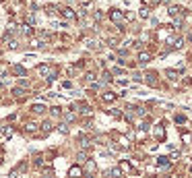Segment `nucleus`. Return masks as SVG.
Instances as JSON below:
<instances>
[{"label":"nucleus","mask_w":192,"mask_h":178,"mask_svg":"<svg viewBox=\"0 0 192 178\" xmlns=\"http://www.w3.org/2000/svg\"><path fill=\"white\" fill-rule=\"evenodd\" d=\"M114 99H116V93H112V91L103 93V102H114Z\"/></svg>","instance_id":"obj_9"},{"label":"nucleus","mask_w":192,"mask_h":178,"mask_svg":"<svg viewBox=\"0 0 192 178\" xmlns=\"http://www.w3.org/2000/svg\"><path fill=\"white\" fill-rule=\"evenodd\" d=\"M139 17H141V19H147V17H149V8H141V10H139Z\"/></svg>","instance_id":"obj_11"},{"label":"nucleus","mask_w":192,"mask_h":178,"mask_svg":"<svg viewBox=\"0 0 192 178\" xmlns=\"http://www.w3.org/2000/svg\"><path fill=\"white\" fill-rule=\"evenodd\" d=\"M178 157H180V151H174V153H172V157H169V160H178Z\"/></svg>","instance_id":"obj_20"},{"label":"nucleus","mask_w":192,"mask_h":178,"mask_svg":"<svg viewBox=\"0 0 192 178\" xmlns=\"http://www.w3.org/2000/svg\"><path fill=\"white\" fill-rule=\"evenodd\" d=\"M58 131H60V133H68V127H66V124H60Z\"/></svg>","instance_id":"obj_16"},{"label":"nucleus","mask_w":192,"mask_h":178,"mask_svg":"<svg viewBox=\"0 0 192 178\" xmlns=\"http://www.w3.org/2000/svg\"><path fill=\"white\" fill-rule=\"evenodd\" d=\"M120 170H126V172H128V170H130V166H128V164H126V162H124V164H122V166H120Z\"/></svg>","instance_id":"obj_21"},{"label":"nucleus","mask_w":192,"mask_h":178,"mask_svg":"<svg viewBox=\"0 0 192 178\" xmlns=\"http://www.w3.org/2000/svg\"><path fill=\"white\" fill-rule=\"evenodd\" d=\"M87 172H95V164L93 162H87Z\"/></svg>","instance_id":"obj_13"},{"label":"nucleus","mask_w":192,"mask_h":178,"mask_svg":"<svg viewBox=\"0 0 192 178\" xmlns=\"http://www.w3.org/2000/svg\"><path fill=\"white\" fill-rule=\"evenodd\" d=\"M120 145H122V147H128V145H130V141H128L126 137H120Z\"/></svg>","instance_id":"obj_12"},{"label":"nucleus","mask_w":192,"mask_h":178,"mask_svg":"<svg viewBox=\"0 0 192 178\" xmlns=\"http://www.w3.org/2000/svg\"><path fill=\"white\" fill-rule=\"evenodd\" d=\"M157 168H161V170H165V168H169V157H157Z\"/></svg>","instance_id":"obj_2"},{"label":"nucleus","mask_w":192,"mask_h":178,"mask_svg":"<svg viewBox=\"0 0 192 178\" xmlns=\"http://www.w3.org/2000/svg\"><path fill=\"white\" fill-rule=\"evenodd\" d=\"M15 73H17V75H25V71H23L21 66H15Z\"/></svg>","instance_id":"obj_17"},{"label":"nucleus","mask_w":192,"mask_h":178,"mask_svg":"<svg viewBox=\"0 0 192 178\" xmlns=\"http://www.w3.org/2000/svg\"><path fill=\"white\" fill-rule=\"evenodd\" d=\"M110 19H112L114 23H122V21H124V13L118 10V8H114V10L110 13Z\"/></svg>","instance_id":"obj_1"},{"label":"nucleus","mask_w":192,"mask_h":178,"mask_svg":"<svg viewBox=\"0 0 192 178\" xmlns=\"http://www.w3.org/2000/svg\"><path fill=\"white\" fill-rule=\"evenodd\" d=\"M31 110H33L35 114H42V112H46V106H42V104H35V106H33Z\"/></svg>","instance_id":"obj_10"},{"label":"nucleus","mask_w":192,"mask_h":178,"mask_svg":"<svg viewBox=\"0 0 192 178\" xmlns=\"http://www.w3.org/2000/svg\"><path fill=\"white\" fill-rule=\"evenodd\" d=\"M147 83H149L151 87H157V85H159V81H157V75H155V73H149V75H147Z\"/></svg>","instance_id":"obj_3"},{"label":"nucleus","mask_w":192,"mask_h":178,"mask_svg":"<svg viewBox=\"0 0 192 178\" xmlns=\"http://www.w3.org/2000/svg\"><path fill=\"white\" fill-rule=\"evenodd\" d=\"M25 129H27V131H35V124H33V122H29V124H27Z\"/></svg>","instance_id":"obj_19"},{"label":"nucleus","mask_w":192,"mask_h":178,"mask_svg":"<svg viewBox=\"0 0 192 178\" xmlns=\"http://www.w3.org/2000/svg\"><path fill=\"white\" fill-rule=\"evenodd\" d=\"M62 15H64L66 19H74V10H72V8H64V10H62Z\"/></svg>","instance_id":"obj_8"},{"label":"nucleus","mask_w":192,"mask_h":178,"mask_svg":"<svg viewBox=\"0 0 192 178\" xmlns=\"http://www.w3.org/2000/svg\"><path fill=\"white\" fill-rule=\"evenodd\" d=\"M190 174H192V166H190Z\"/></svg>","instance_id":"obj_22"},{"label":"nucleus","mask_w":192,"mask_h":178,"mask_svg":"<svg viewBox=\"0 0 192 178\" xmlns=\"http://www.w3.org/2000/svg\"><path fill=\"white\" fill-rule=\"evenodd\" d=\"M184 13V8H180V6H169V17H176V15H182Z\"/></svg>","instance_id":"obj_7"},{"label":"nucleus","mask_w":192,"mask_h":178,"mask_svg":"<svg viewBox=\"0 0 192 178\" xmlns=\"http://www.w3.org/2000/svg\"><path fill=\"white\" fill-rule=\"evenodd\" d=\"M81 174H83V170H81L79 166H72V168L68 170V176H70V178H79Z\"/></svg>","instance_id":"obj_4"},{"label":"nucleus","mask_w":192,"mask_h":178,"mask_svg":"<svg viewBox=\"0 0 192 178\" xmlns=\"http://www.w3.org/2000/svg\"><path fill=\"white\" fill-rule=\"evenodd\" d=\"M83 2H89V0H83Z\"/></svg>","instance_id":"obj_23"},{"label":"nucleus","mask_w":192,"mask_h":178,"mask_svg":"<svg viewBox=\"0 0 192 178\" xmlns=\"http://www.w3.org/2000/svg\"><path fill=\"white\" fill-rule=\"evenodd\" d=\"M139 60H141L143 64H147V62L151 60V52H141V54H139Z\"/></svg>","instance_id":"obj_6"},{"label":"nucleus","mask_w":192,"mask_h":178,"mask_svg":"<svg viewBox=\"0 0 192 178\" xmlns=\"http://www.w3.org/2000/svg\"><path fill=\"white\" fill-rule=\"evenodd\" d=\"M167 77H169V79H178V73H174V71H167Z\"/></svg>","instance_id":"obj_15"},{"label":"nucleus","mask_w":192,"mask_h":178,"mask_svg":"<svg viewBox=\"0 0 192 178\" xmlns=\"http://www.w3.org/2000/svg\"><path fill=\"white\" fill-rule=\"evenodd\" d=\"M112 116H116V118H120V116H122V112H120L118 108H114V110H112Z\"/></svg>","instance_id":"obj_14"},{"label":"nucleus","mask_w":192,"mask_h":178,"mask_svg":"<svg viewBox=\"0 0 192 178\" xmlns=\"http://www.w3.org/2000/svg\"><path fill=\"white\" fill-rule=\"evenodd\" d=\"M153 135H155L157 139H161V141L165 139V131H163V127H155V131H153Z\"/></svg>","instance_id":"obj_5"},{"label":"nucleus","mask_w":192,"mask_h":178,"mask_svg":"<svg viewBox=\"0 0 192 178\" xmlns=\"http://www.w3.org/2000/svg\"><path fill=\"white\" fill-rule=\"evenodd\" d=\"M176 122H186V116H176Z\"/></svg>","instance_id":"obj_18"}]
</instances>
